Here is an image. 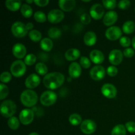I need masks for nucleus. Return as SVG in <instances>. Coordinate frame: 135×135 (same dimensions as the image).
Wrapping results in <instances>:
<instances>
[{
    "mask_svg": "<svg viewBox=\"0 0 135 135\" xmlns=\"http://www.w3.org/2000/svg\"><path fill=\"white\" fill-rule=\"evenodd\" d=\"M111 135H126V127L122 124L116 125L112 129Z\"/></svg>",
    "mask_w": 135,
    "mask_h": 135,
    "instance_id": "bb28decb",
    "label": "nucleus"
},
{
    "mask_svg": "<svg viewBox=\"0 0 135 135\" xmlns=\"http://www.w3.org/2000/svg\"><path fill=\"white\" fill-rule=\"evenodd\" d=\"M11 73L15 77H21L26 72V64L21 60H16L10 67Z\"/></svg>",
    "mask_w": 135,
    "mask_h": 135,
    "instance_id": "20e7f679",
    "label": "nucleus"
},
{
    "mask_svg": "<svg viewBox=\"0 0 135 135\" xmlns=\"http://www.w3.org/2000/svg\"><path fill=\"white\" fill-rule=\"evenodd\" d=\"M123 59V53L119 50H113L111 51L109 55V61L113 65H118L122 62Z\"/></svg>",
    "mask_w": 135,
    "mask_h": 135,
    "instance_id": "ddd939ff",
    "label": "nucleus"
},
{
    "mask_svg": "<svg viewBox=\"0 0 135 135\" xmlns=\"http://www.w3.org/2000/svg\"><path fill=\"white\" fill-rule=\"evenodd\" d=\"M104 6L108 9H113L117 5V2L115 0H104L102 1Z\"/></svg>",
    "mask_w": 135,
    "mask_h": 135,
    "instance_id": "c9c22d12",
    "label": "nucleus"
},
{
    "mask_svg": "<svg viewBox=\"0 0 135 135\" xmlns=\"http://www.w3.org/2000/svg\"><path fill=\"white\" fill-rule=\"evenodd\" d=\"M54 44L52 40L50 38H45L41 40L40 42V47L44 51H50L52 50Z\"/></svg>",
    "mask_w": 135,
    "mask_h": 135,
    "instance_id": "b1692460",
    "label": "nucleus"
},
{
    "mask_svg": "<svg viewBox=\"0 0 135 135\" xmlns=\"http://www.w3.org/2000/svg\"><path fill=\"white\" fill-rule=\"evenodd\" d=\"M90 59L95 64H101L104 61V55L100 50H92L90 54Z\"/></svg>",
    "mask_w": 135,
    "mask_h": 135,
    "instance_id": "6ab92c4d",
    "label": "nucleus"
},
{
    "mask_svg": "<svg viewBox=\"0 0 135 135\" xmlns=\"http://www.w3.org/2000/svg\"><path fill=\"white\" fill-rule=\"evenodd\" d=\"M26 3H32L33 2V1H32V0L31 1H26Z\"/></svg>",
    "mask_w": 135,
    "mask_h": 135,
    "instance_id": "8fccbe9b",
    "label": "nucleus"
},
{
    "mask_svg": "<svg viewBox=\"0 0 135 135\" xmlns=\"http://www.w3.org/2000/svg\"><path fill=\"white\" fill-rule=\"evenodd\" d=\"M131 1L129 0H122L118 3V7L121 9H127L130 7Z\"/></svg>",
    "mask_w": 135,
    "mask_h": 135,
    "instance_id": "79ce46f5",
    "label": "nucleus"
},
{
    "mask_svg": "<svg viewBox=\"0 0 135 135\" xmlns=\"http://www.w3.org/2000/svg\"><path fill=\"white\" fill-rule=\"evenodd\" d=\"M134 55V50L132 48H131V47L126 48L123 51V55L127 58L132 57H133Z\"/></svg>",
    "mask_w": 135,
    "mask_h": 135,
    "instance_id": "c03bdc74",
    "label": "nucleus"
},
{
    "mask_svg": "<svg viewBox=\"0 0 135 135\" xmlns=\"http://www.w3.org/2000/svg\"><path fill=\"white\" fill-rule=\"evenodd\" d=\"M80 21L84 25H88L90 22H91V17L90 15L87 14V13H84L80 17Z\"/></svg>",
    "mask_w": 135,
    "mask_h": 135,
    "instance_id": "a19ab883",
    "label": "nucleus"
},
{
    "mask_svg": "<svg viewBox=\"0 0 135 135\" xmlns=\"http://www.w3.org/2000/svg\"><path fill=\"white\" fill-rule=\"evenodd\" d=\"M76 1L75 0H60L59 1V6L63 11H71L75 8Z\"/></svg>",
    "mask_w": 135,
    "mask_h": 135,
    "instance_id": "aec40b11",
    "label": "nucleus"
},
{
    "mask_svg": "<svg viewBox=\"0 0 135 135\" xmlns=\"http://www.w3.org/2000/svg\"><path fill=\"white\" fill-rule=\"evenodd\" d=\"M69 121L70 123L73 126H77L79 124L82 123V118L80 115L77 113H73L69 116Z\"/></svg>",
    "mask_w": 135,
    "mask_h": 135,
    "instance_id": "c85d7f7f",
    "label": "nucleus"
},
{
    "mask_svg": "<svg viewBox=\"0 0 135 135\" xmlns=\"http://www.w3.org/2000/svg\"><path fill=\"white\" fill-rule=\"evenodd\" d=\"M21 13L25 18H30L32 15L33 11L31 7L28 4H23L21 6Z\"/></svg>",
    "mask_w": 135,
    "mask_h": 135,
    "instance_id": "a878e982",
    "label": "nucleus"
},
{
    "mask_svg": "<svg viewBox=\"0 0 135 135\" xmlns=\"http://www.w3.org/2000/svg\"><path fill=\"white\" fill-rule=\"evenodd\" d=\"M125 127L126 129L131 133H135V123L133 121H129V122L126 123L125 124Z\"/></svg>",
    "mask_w": 135,
    "mask_h": 135,
    "instance_id": "37998d69",
    "label": "nucleus"
},
{
    "mask_svg": "<svg viewBox=\"0 0 135 135\" xmlns=\"http://www.w3.org/2000/svg\"><path fill=\"white\" fill-rule=\"evenodd\" d=\"M80 52L79 50L75 48L69 49L65 54V57L66 59L68 61H75L76 60L80 57Z\"/></svg>",
    "mask_w": 135,
    "mask_h": 135,
    "instance_id": "4be33fe9",
    "label": "nucleus"
},
{
    "mask_svg": "<svg viewBox=\"0 0 135 135\" xmlns=\"http://www.w3.org/2000/svg\"><path fill=\"white\" fill-rule=\"evenodd\" d=\"M35 70L37 73L39 74L40 75H45V76L48 71L47 67L43 63H37L35 66Z\"/></svg>",
    "mask_w": 135,
    "mask_h": 135,
    "instance_id": "7c9ffc66",
    "label": "nucleus"
},
{
    "mask_svg": "<svg viewBox=\"0 0 135 135\" xmlns=\"http://www.w3.org/2000/svg\"><path fill=\"white\" fill-rule=\"evenodd\" d=\"M34 18L36 22H40V23L46 22V19H47V17H46V15H45V13L42 11L36 12L34 15Z\"/></svg>",
    "mask_w": 135,
    "mask_h": 135,
    "instance_id": "473e14b6",
    "label": "nucleus"
},
{
    "mask_svg": "<svg viewBox=\"0 0 135 135\" xmlns=\"http://www.w3.org/2000/svg\"><path fill=\"white\" fill-rule=\"evenodd\" d=\"M65 81V76L59 72L47 74L43 79L44 85L47 88L54 90L60 87Z\"/></svg>",
    "mask_w": 135,
    "mask_h": 135,
    "instance_id": "f257e3e1",
    "label": "nucleus"
},
{
    "mask_svg": "<svg viewBox=\"0 0 135 135\" xmlns=\"http://www.w3.org/2000/svg\"><path fill=\"white\" fill-rule=\"evenodd\" d=\"M132 45H133V47H134V49L135 50V36L132 40Z\"/></svg>",
    "mask_w": 135,
    "mask_h": 135,
    "instance_id": "de8ad7c7",
    "label": "nucleus"
},
{
    "mask_svg": "<svg viewBox=\"0 0 135 135\" xmlns=\"http://www.w3.org/2000/svg\"><path fill=\"white\" fill-rule=\"evenodd\" d=\"M13 54L16 58L18 59H22L25 57L26 54V48L23 44H16L13 46Z\"/></svg>",
    "mask_w": 135,
    "mask_h": 135,
    "instance_id": "f3484780",
    "label": "nucleus"
},
{
    "mask_svg": "<svg viewBox=\"0 0 135 135\" xmlns=\"http://www.w3.org/2000/svg\"><path fill=\"white\" fill-rule=\"evenodd\" d=\"M102 93L105 97L108 98H114L117 93V88L110 83H106L102 87Z\"/></svg>",
    "mask_w": 135,
    "mask_h": 135,
    "instance_id": "f8f14e48",
    "label": "nucleus"
},
{
    "mask_svg": "<svg viewBox=\"0 0 135 135\" xmlns=\"http://www.w3.org/2000/svg\"><path fill=\"white\" fill-rule=\"evenodd\" d=\"M47 34L51 39H57V38H60L61 36V31L60 29L57 28L53 27L49 29Z\"/></svg>",
    "mask_w": 135,
    "mask_h": 135,
    "instance_id": "cd10ccee",
    "label": "nucleus"
},
{
    "mask_svg": "<svg viewBox=\"0 0 135 135\" xmlns=\"http://www.w3.org/2000/svg\"><path fill=\"white\" fill-rule=\"evenodd\" d=\"M21 102L25 107L31 108L36 104L38 102V95L32 90H26L21 94Z\"/></svg>",
    "mask_w": 135,
    "mask_h": 135,
    "instance_id": "f03ea898",
    "label": "nucleus"
},
{
    "mask_svg": "<svg viewBox=\"0 0 135 135\" xmlns=\"http://www.w3.org/2000/svg\"><path fill=\"white\" fill-rule=\"evenodd\" d=\"M134 11H135V8H134Z\"/></svg>",
    "mask_w": 135,
    "mask_h": 135,
    "instance_id": "603ef678",
    "label": "nucleus"
},
{
    "mask_svg": "<svg viewBox=\"0 0 135 135\" xmlns=\"http://www.w3.org/2000/svg\"><path fill=\"white\" fill-rule=\"evenodd\" d=\"M26 28H27L28 30H32V29L33 28V27H34V25H33L32 22H28V23L26 24Z\"/></svg>",
    "mask_w": 135,
    "mask_h": 135,
    "instance_id": "49530a36",
    "label": "nucleus"
},
{
    "mask_svg": "<svg viewBox=\"0 0 135 135\" xmlns=\"http://www.w3.org/2000/svg\"><path fill=\"white\" fill-rule=\"evenodd\" d=\"M20 125V120L16 117H11L8 120V126L12 130H17Z\"/></svg>",
    "mask_w": 135,
    "mask_h": 135,
    "instance_id": "2f4dec72",
    "label": "nucleus"
},
{
    "mask_svg": "<svg viewBox=\"0 0 135 135\" xmlns=\"http://www.w3.org/2000/svg\"><path fill=\"white\" fill-rule=\"evenodd\" d=\"M105 35L108 40L114 41L121 38L122 32H121V28L118 26H111L107 29Z\"/></svg>",
    "mask_w": 135,
    "mask_h": 135,
    "instance_id": "6e6552de",
    "label": "nucleus"
},
{
    "mask_svg": "<svg viewBox=\"0 0 135 135\" xmlns=\"http://www.w3.org/2000/svg\"><path fill=\"white\" fill-rule=\"evenodd\" d=\"M81 66L76 62H73L69 67V74L73 79L79 78L81 75Z\"/></svg>",
    "mask_w": 135,
    "mask_h": 135,
    "instance_id": "a211bd4d",
    "label": "nucleus"
},
{
    "mask_svg": "<svg viewBox=\"0 0 135 135\" xmlns=\"http://www.w3.org/2000/svg\"><path fill=\"white\" fill-rule=\"evenodd\" d=\"M97 36L96 34L92 31H88L84 34L83 41L86 46H92L96 43Z\"/></svg>",
    "mask_w": 135,
    "mask_h": 135,
    "instance_id": "412c9836",
    "label": "nucleus"
},
{
    "mask_svg": "<svg viewBox=\"0 0 135 135\" xmlns=\"http://www.w3.org/2000/svg\"><path fill=\"white\" fill-rule=\"evenodd\" d=\"M91 78L94 80H101L105 77V70L102 65H96L90 71Z\"/></svg>",
    "mask_w": 135,
    "mask_h": 135,
    "instance_id": "9d476101",
    "label": "nucleus"
},
{
    "mask_svg": "<svg viewBox=\"0 0 135 135\" xmlns=\"http://www.w3.org/2000/svg\"><path fill=\"white\" fill-rule=\"evenodd\" d=\"M5 6L11 11H17L20 8H21V1L7 0L5 1Z\"/></svg>",
    "mask_w": 135,
    "mask_h": 135,
    "instance_id": "5701e85b",
    "label": "nucleus"
},
{
    "mask_svg": "<svg viewBox=\"0 0 135 135\" xmlns=\"http://www.w3.org/2000/svg\"><path fill=\"white\" fill-rule=\"evenodd\" d=\"M17 111L16 104L12 100H8L3 102L1 104V115L5 118L13 117Z\"/></svg>",
    "mask_w": 135,
    "mask_h": 135,
    "instance_id": "7ed1b4c3",
    "label": "nucleus"
},
{
    "mask_svg": "<svg viewBox=\"0 0 135 135\" xmlns=\"http://www.w3.org/2000/svg\"><path fill=\"white\" fill-rule=\"evenodd\" d=\"M118 18V15L115 11H109L107 12L103 18V22L105 26H112L116 22Z\"/></svg>",
    "mask_w": 135,
    "mask_h": 135,
    "instance_id": "dca6fc26",
    "label": "nucleus"
},
{
    "mask_svg": "<svg viewBox=\"0 0 135 135\" xmlns=\"http://www.w3.org/2000/svg\"><path fill=\"white\" fill-rule=\"evenodd\" d=\"M135 30V23L132 21H127L123 25V31L127 34H132Z\"/></svg>",
    "mask_w": 135,
    "mask_h": 135,
    "instance_id": "393cba45",
    "label": "nucleus"
},
{
    "mask_svg": "<svg viewBox=\"0 0 135 135\" xmlns=\"http://www.w3.org/2000/svg\"><path fill=\"white\" fill-rule=\"evenodd\" d=\"M40 78L36 74H31L26 78L25 84L26 88L29 89H33L38 86L40 83Z\"/></svg>",
    "mask_w": 135,
    "mask_h": 135,
    "instance_id": "2eb2a0df",
    "label": "nucleus"
},
{
    "mask_svg": "<svg viewBox=\"0 0 135 135\" xmlns=\"http://www.w3.org/2000/svg\"><path fill=\"white\" fill-rule=\"evenodd\" d=\"M11 32L14 36L17 38H23L27 34L28 30L25 24L18 21L12 25Z\"/></svg>",
    "mask_w": 135,
    "mask_h": 135,
    "instance_id": "423d86ee",
    "label": "nucleus"
},
{
    "mask_svg": "<svg viewBox=\"0 0 135 135\" xmlns=\"http://www.w3.org/2000/svg\"><path fill=\"white\" fill-rule=\"evenodd\" d=\"M119 43L123 47H129L131 44V41L130 38H128V37L126 36H123V37H121L119 40Z\"/></svg>",
    "mask_w": 135,
    "mask_h": 135,
    "instance_id": "58836bf2",
    "label": "nucleus"
},
{
    "mask_svg": "<svg viewBox=\"0 0 135 135\" xmlns=\"http://www.w3.org/2000/svg\"><path fill=\"white\" fill-rule=\"evenodd\" d=\"M80 65L84 69H88L90 67L91 62L86 57H81L80 59Z\"/></svg>",
    "mask_w": 135,
    "mask_h": 135,
    "instance_id": "4c0bfd02",
    "label": "nucleus"
},
{
    "mask_svg": "<svg viewBox=\"0 0 135 135\" xmlns=\"http://www.w3.org/2000/svg\"><path fill=\"white\" fill-rule=\"evenodd\" d=\"M57 96L51 90H47L42 94L40 96V103L44 106H51L56 102Z\"/></svg>",
    "mask_w": 135,
    "mask_h": 135,
    "instance_id": "39448f33",
    "label": "nucleus"
},
{
    "mask_svg": "<svg viewBox=\"0 0 135 135\" xmlns=\"http://www.w3.org/2000/svg\"><path fill=\"white\" fill-rule=\"evenodd\" d=\"M11 74L9 72H3L0 76V80L2 83H7L11 80Z\"/></svg>",
    "mask_w": 135,
    "mask_h": 135,
    "instance_id": "e433bc0d",
    "label": "nucleus"
},
{
    "mask_svg": "<svg viewBox=\"0 0 135 135\" xmlns=\"http://www.w3.org/2000/svg\"><path fill=\"white\" fill-rule=\"evenodd\" d=\"M118 73V69L115 66H109L107 69V74L110 76H115Z\"/></svg>",
    "mask_w": 135,
    "mask_h": 135,
    "instance_id": "ea45409f",
    "label": "nucleus"
},
{
    "mask_svg": "<svg viewBox=\"0 0 135 135\" xmlns=\"http://www.w3.org/2000/svg\"><path fill=\"white\" fill-rule=\"evenodd\" d=\"M9 88L3 83L0 84V100H3L9 94Z\"/></svg>",
    "mask_w": 135,
    "mask_h": 135,
    "instance_id": "72a5a7b5",
    "label": "nucleus"
},
{
    "mask_svg": "<svg viewBox=\"0 0 135 135\" xmlns=\"http://www.w3.org/2000/svg\"><path fill=\"white\" fill-rule=\"evenodd\" d=\"M105 11L102 5L100 3H96L92 5L90 10V16L95 20H99L104 15Z\"/></svg>",
    "mask_w": 135,
    "mask_h": 135,
    "instance_id": "4468645a",
    "label": "nucleus"
},
{
    "mask_svg": "<svg viewBox=\"0 0 135 135\" xmlns=\"http://www.w3.org/2000/svg\"><path fill=\"white\" fill-rule=\"evenodd\" d=\"M64 13L59 9H53L49 12L47 15V19L50 22L57 24L62 21L64 18Z\"/></svg>",
    "mask_w": 135,
    "mask_h": 135,
    "instance_id": "9b49d317",
    "label": "nucleus"
},
{
    "mask_svg": "<svg viewBox=\"0 0 135 135\" xmlns=\"http://www.w3.org/2000/svg\"><path fill=\"white\" fill-rule=\"evenodd\" d=\"M36 57L34 54H28L25 58V63L26 65H32L36 63Z\"/></svg>",
    "mask_w": 135,
    "mask_h": 135,
    "instance_id": "f704fd0d",
    "label": "nucleus"
},
{
    "mask_svg": "<svg viewBox=\"0 0 135 135\" xmlns=\"http://www.w3.org/2000/svg\"><path fill=\"white\" fill-rule=\"evenodd\" d=\"M84 1V2H89V1Z\"/></svg>",
    "mask_w": 135,
    "mask_h": 135,
    "instance_id": "3c124183",
    "label": "nucleus"
},
{
    "mask_svg": "<svg viewBox=\"0 0 135 135\" xmlns=\"http://www.w3.org/2000/svg\"><path fill=\"white\" fill-rule=\"evenodd\" d=\"M34 3L39 7H45L48 5L50 1L48 0H35Z\"/></svg>",
    "mask_w": 135,
    "mask_h": 135,
    "instance_id": "a18cd8bd",
    "label": "nucleus"
},
{
    "mask_svg": "<svg viewBox=\"0 0 135 135\" xmlns=\"http://www.w3.org/2000/svg\"><path fill=\"white\" fill-rule=\"evenodd\" d=\"M28 135H39V134L36 133H30Z\"/></svg>",
    "mask_w": 135,
    "mask_h": 135,
    "instance_id": "09e8293b",
    "label": "nucleus"
},
{
    "mask_svg": "<svg viewBox=\"0 0 135 135\" xmlns=\"http://www.w3.org/2000/svg\"><path fill=\"white\" fill-rule=\"evenodd\" d=\"M80 130L84 134H91L96 130V124L91 119H86L80 125Z\"/></svg>",
    "mask_w": 135,
    "mask_h": 135,
    "instance_id": "1a4fd4ad",
    "label": "nucleus"
},
{
    "mask_svg": "<svg viewBox=\"0 0 135 135\" xmlns=\"http://www.w3.org/2000/svg\"><path fill=\"white\" fill-rule=\"evenodd\" d=\"M34 113L32 109H24L19 114V120L21 123L25 125H29L34 120Z\"/></svg>",
    "mask_w": 135,
    "mask_h": 135,
    "instance_id": "0eeeda50",
    "label": "nucleus"
},
{
    "mask_svg": "<svg viewBox=\"0 0 135 135\" xmlns=\"http://www.w3.org/2000/svg\"><path fill=\"white\" fill-rule=\"evenodd\" d=\"M29 38L32 41L34 42H38L42 39V34L39 30H32L30 31L28 34Z\"/></svg>",
    "mask_w": 135,
    "mask_h": 135,
    "instance_id": "c756f323",
    "label": "nucleus"
}]
</instances>
